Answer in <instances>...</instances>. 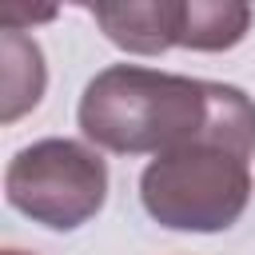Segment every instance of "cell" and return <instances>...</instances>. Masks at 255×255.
<instances>
[{
  "label": "cell",
  "mask_w": 255,
  "mask_h": 255,
  "mask_svg": "<svg viewBox=\"0 0 255 255\" xmlns=\"http://www.w3.org/2000/svg\"><path fill=\"white\" fill-rule=\"evenodd\" d=\"M255 155V100L231 120L155 155L139 175L143 211L171 231H227L251 199Z\"/></svg>",
  "instance_id": "2"
},
{
  "label": "cell",
  "mask_w": 255,
  "mask_h": 255,
  "mask_svg": "<svg viewBox=\"0 0 255 255\" xmlns=\"http://www.w3.org/2000/svg\"><path fill=\"white\" fill-rule=\"evenodd\" d=\"M4 255H28V251H16V247H8V251H4Z\"/></svg>",
  "instance_id": "7"
},
{
  "label": "cell",
  "mask_w": 255,
  "mask_h": 255,
  "mask_svg": "<svg viewBox=\"0 0 255 255\" xmlns=\"http://www.w3.org/2000/svg\"><path fill=\"white\" fill-rule=\"evenodd\" d=\"M251 28L247 4H211V0H183V48L195 52H227Z\"/></svg>",
  "instance_id": "6"
},
{
  "label": "cell",
  "mask_w": 255,
  "mask_h": 255,
  "mask_svg": "<svg viewBox=\"0 0 255 255\" xmlns=\"http://www.w3.org/2000/svg\"><path fill=\"white\" fill-rule=\"evenodd\" d=\"M251 96L235 84L175 76L143 64L104 68L80 96V131L104 151L116 155H163L183 143H195Z\"/></svg>",
  "instance_id": "1"
},
{
  "label": "cell",
  "mask_w": 255,
  "mask_h": 255,
  "mask_svg": "<svg viewBox=\"0 0 255 255\" xmlns=\"http://www.w3.org/2000/svg\"><path fill=\"white\" fill-rule=\"evenodd\" d=\"M8 203L52 231H76L108 199V163L80 139H40L4 171Z\"/></svg>",
  "instance_id": "3"
},
{
  "label": "cell",
  "mask_w": 255,
  "mask_h": 255,
  "mask_svg": "<svg viewBox=\"0 0 255 255\" xmlns=\"http://www.w3.org/2000/svg\"><path fill=\"white\" fill-rule=\"evenodd\" d=\"M0 60H4V104H0V120L12 124L28 108L40 104L48 72H44L40 44L28 40L20 28H4V36H0Z\"/></svg>",
  "instance_id": "5"
},
{
  "label": "cell",
  "mask_w": 255,
  "mask_h": 255,
  "mask_svg": "<svg viewBox=\"0 0 255 255\" xmlns=\"http://www.w3.org/2000/svg\"><path fill=\"white\" fill-rule=\"evenodd\" d=\"M88 16L104 28L116 48L131 56H159L167 48H183V0L88 4Z\"/></svg>",
  "instance_id": "4"
}]
</instances>
